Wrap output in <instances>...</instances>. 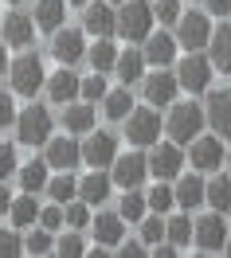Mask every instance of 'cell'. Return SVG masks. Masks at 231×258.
Instances as JSON below:
<instances>
[{
    "instance_id": "obj_1",
    "label": "cell",
    "mask_w": 231,
    "mask_h": 258,
    "mask_svg": "<svg viewBox=\"0 0 231 258\" xmlns=\"http://www.w3.org/2000/svg\"><path fill=\"white\" fill-rule=\"evenodd\" d=\"M208 125V113L204 106L196 102H172V110H168V121H165V133L177 141V145H188L192 137H200Z\"/></svg>"
},
{
    "instance_id": "obj_2",
    "label": "cell",
    "mask_w": 231,
    "mask_h": 258,
    "mask_svg": "<svg viewBox=\"0 0 231 258\" xmlns=\"http://www.w3.org/2000/svg\"><path fill=\"white\" fill-rule=\"evenodd\" d=\"M153 24H157V16H153V4L149 0H122V8H118V35L122 39L145 43Z\"/></svg>"
},
{
    "instance_id": "obj_3",
    "label": "cell",
    "mask_w": 231,
    "mask_h": 258,
    "mask_svg": "<svg viewBox=\"0 0 231 258\" xmlns=\"http://www.w3.org/2000/svg\"><path fill=\"white\" fill-rule=\"evenodd\" d=\"M212 75H215L212 59H208V55H200V51H188L181 63H177L181 90H188V94H208V90H212Z\"/></svg>"
},
{
    "instance_id": "obj_4",
    "label": "cell",
    "mask_w": 231,
    "mask_h": 258,
    "mask_svg": "<svg viewBox=\"0 0 231 258\" xmlns=\"http://www.w3.org/2000/svg\"><path fill=\"white\" fill-rule=\"evenodd\" d=\"M8 79H12V94L35 98L43 86H47V71L39 63V55H20L16 63L8 67Z\"/></svg>"
},
{
    "instance_id": "obj_5",
    "label": "cell",
    "mask_w": 231,
    "mask_h": 258,
    "mask_svg": "<svg viewBox=\"0 0 231 258\" xmlns=\"http://www.w3.org/2000/svg\"><path fill=\"white\" fill-rule=\"evenodd\" d=\"M212 16L208 12H184L181 20H177V43H181L184 51H208V43H212Z\"/></svg>"
},
{
    "instance_id": "obj_6",
    "label": "cell",
    "mask_w": 231,
    "mask_h": 258,
    "mask_svg": "<svg viewBox=\"0 0 231 258\" xmlns=\"http://www.w3.org/2000/svg\"><path fill=\"white\" fill-rule=\"evenodd\" d=\"M149 176L157 180H177L184 168V149L168 137V141H157V145H149Z\"/></svg>"
},
{
    "instance_id": "obj_7",
    "label": "cell",
    "mask_w": 231,
    "mask_h": 258,
    "mask_svg": "<svg viewBox=\"0 0 231 258\" xmlns=\"http://www.w3.org/2000/svg\"><path fill=\"white\" fill-rule=\"evenodd\" d=\"M16 137L24 145H47L51 141V113L47 106H24L16 113Z\"/></svg>"
},
{
    "instance_id": "obj_8",
    "label": "cell",
    "mask_w": 231,
    "mask_h": 258,
    "mask_svg": "<svg viewBox=\"0 0 231 258\" xmlns=\"http://www.w3.org/2000/svg\"><path fill=\"white\" fill-rule=\"evenodd\" d=\"M126 137H130V145L137 149H149L161 141V113L153 110V106H141V110H133L126 117Z\"/></svg>"
},
{
    "instance_id": "obj_9",
    "label": "cell",
    "mask_w": 231,
    "mask_h": 258,
    "mask_svg": "<svg viewBox=\"0 0 231 258\" xmlns=\"http://www.w3.org/2000/svg\"><path fill=\"white\" fill-rule=\"evenodd\" d=\"M223 161H227V153H223L219 133H212V137H204V133H200V137L188 141V164H192L196 172H219Z\"/></svg>"
},
{
    "instance_id": "obj_10",
    "label": "cell",
    "mask_w": 231,
    "mask_h": 258,
    "mask_svg": "<svg viewBox=\"0 0 231 258\" xmlns=\"http://www.w3.org/2000/svg\"><path fill=\"white\" fill-rule=\"evenodd\" d=\"M51 55L59 67H75L86 59V39L79 28H55L51 32Z\"/></svg>"
},
{
    "instance_id": "obj_11",
    "label": "cell",
    "mask_w": 231,
    "mask_h": 258,
    "mask_svg": "<svg viewBox=\"0 0 231 258\" xmlns=\"http://www.w3.org/2000/svg\"><path fill=\"white\" fill-rule=\"evenodd\" d=\"M192 242H196V250H204V254L223 250V242H227V215H223V211H208L204 219H196Z\"/></svg>"
},
{
    "instance_id": "obj_12",
    "label": "cell",
    "mask_w": 231,
    "mask_h": 258,
    "mask_svg": "<svg viewBox=\"0 0 231 258\" xmlns=\"http://www.w3.org/2000/svg\"><path fill=\"white\" fill-rule=\"evenodd\" d=\"M83 161L90 168H110L118 161V137L106 133V129H90L86 133V145H83Z\"/></svg>"
},
{
    "instance_id": "obj_13",
    "label": "cell",
    "mask_w": 231,
    "mask_h": 258,
    "mask_svg": "<svg viewBox=\"0 0 231 258\" xmlns=\"http://www.w3.org/2000/svg\"><path fill=\"white\" fill-rule=\"evenodd\" d=\"M110 168H114L110 176H114V184L122 192H126V188H141L145 176H149V157L145 153H126V157L118 153V161L110 164Z\"/></svg>"
},
{
    "instance_id": "obj_14",
    "label": "cell",
    "mask_w": 231,
    "mask_h": 258,
    "mask_svg": "<svg viewBox=\"0 0 231 258\" xmlns=\"http://www.w3.org/2000/svg\"><path fill=\"white\" fill-rule=\"evenodd\" d=\"M181 90V79L168 67H153V75H145V102L149 106H172Z\"/></svg>"
},
{
    "instance_id": "obj_15",
    "label": "cell",
    "mask_w": 231,
    "mask_h": 258,
    "mask_svg": "<svg viewBox=\"0 0 231 258\" xmlns=\"http://www.w3.org/2000/svg\"><path fill=\"white\" fill-rule=\"evenodd\" d=\"M204 113H208V125H212V133H219V137H231V86L208 90Z\"/></svg>"
},
{
    "instance_id": "obj_16",
    "label": "cell",
    "mask_w": 231,
    "mask_h": 258,
    "mask_svg": "<svg viewBox=\"0 0 231 258\" xmlns=\"http://www.w3.org/2000/svg\"><path fill=\"white\" fill-rule=\"evenodd\" d=\"M83 32L94 35V39H102V35H118V12L110 8V0H90L83 12Z\"/></svg>"
},
{
    "instance_id": "obj_17",
    "label": "cell",
    "mask_w": 231,
    "mask_h": 258,
    "mask_svg": "<svg viewBox=\"0 0 231 258\" xmlns=\"http://www.w3.org/2000/svg\"><path fill=\"white\" fill-rule=\"evenodd\" d=\"M47 164L51 168H59V172H71V168H79L83 164V145L75 141V133L71 137H51L47 141Z\"/></svg>"
},
{
    "instance_id": "obj_18",
    "label": "cell",
    "mask_w": 231,
    "mask_h": 258,
    "mask_svg": "<svg viewBox=\"0 0 231 258\" xmlns=\"http://www.w3.org/2000/svg\"><path fill=\"white\" fill-rule=\"evenodd\" d=\"M90 231H94V250H110V246H118V242L126 239V219L118 215V211H102L98 219H90Z\"/></svg>"
},
{
    "instance_id": "obj_19",
    "label": "cell",
    "mask_w": 231,
    "mask_h": 258,
    "mask_svg": "<svg viewBox=\"0 0 231 258\" xmlns=\"http://www.w3.org/2000/svg\"><path fill=\"white\" fill-rule=\"evenodd\" d=\"M177 47H181V43H177V35H168V32H149L141 55H145L149 67H172V63H177Z\"/></svg>"
},
{
    "instance_id": "obj_20",
    "label": "cell",
    "mask_w": 231,
    "mask_h": 258,
    "mask_svg": "<svg viewBox=\"0 0 231 258\" xmlns=\"http://www.w3.org/2000/svg\"><path fill=\"white\" fill-rule=\"evenodd\" d=\"M79 94H83V79H79L71 67H59V71L47 79V98L55 106H67V102H75Z\"/></svg>"
},
{
    "instance_id": "obj_21",
    "label": "cell",
    "mask_w": 231,
    "mask_h": 258,
    "mask_svg": "<svg viewBox=\"0 0 231 258\" xmlns=\"http://www.w3.org/2000/svg\"><path fill=\"white\" fill-rule=\"evenodd\" d=\"M98 121V113H94V102H83V98H75V102H67L63 106V129L67 133H75V137H83L90 133Z\"/></svg>"
},
{
    "instance_id": "obj_22",
    "label": "cell",
    "mask_w": 231,
    "mask_h": 258,
    "mask_svg": "<svg viewBox=\"0 0 231 258\" xmlns=\"http://www.w3.org/2000/svg\"><path fill=\"white\" fill-rule=\"evenodd\" d=\"M177 208L181 211H192V208H204L208 200H204V192H208V180L196 176V168L188 172V176H177Z\"/></svg>"
},
{
    "instance_id": "obj_23",
    "label": "cell",
    "mask_w": 231,
    "mask_h": 258,
    "mask_svg": "<svg viewBox=\"0 0 231 258\" xmlns=\"http://www.w3.org/2000/svg\"><path fill=\"white\" fill-rule=\"evenodd\" d=\"M35 39V16L28 12H8L4 16V43L8 47H28Z\"/></svg>"
},
{
    "instance_id": "obj_24",
    "label": "cell",
    "mask_w": 231,
    "mask_h": 258,
    "mask_svg": "<svg viewBox=\"0 0 231 258\" xmlns=\"http://www.w3.org/2000/svg\"><path fill=\"white\" fill-rule=\"evenodd\" d=\"M208 59H212L215 71L231 75V20H223L212 32V43H208Z\"/></svg>"
},
{
    "instance_id": "obj_25",
    "label": "cell",
    "mask_w": 231,
    "mask_h": 258,
    "mask_svg": "<svg viewBox=\"0 0 231 258\" xmlns=\"http://www.w3.org/2000/svg\"><path fill=\"white\" fill-rule=\"evenodd\" d=\"M110 188H114V176H106L102 168H94L90 176L79 180V200H86L90 208H98V204L110 200Z\"/></svg>"
},
{
    "instance_id": "obj_26",
    "label": "cell",
    "mask_w": 231,
    "mask_h": 258,
    "mask_svg": "<svg viewBox=\"0 0 231 258\" xmlns=\"http://www.w3.org/2000/svg\"><path fill=\"white\" fill-rule=\"evenodd\" d=\"M35 28H43V32H55V28H63L67 20V0H35Z\"/></svg>"
},
{
    "instance_id": "obj_27",
    "label": "cell",
    "mask_w": 231,
    "mask_h": 258,
    "mask_svg": "<svg viewBox=\"0 0 231 258\" xmlns=\"http://www.w3.org/2000/svg\"><path fill=\"white\" fill-rule=\"evenodd\" d=\"M47 172H51V164H47V157L43 161H28V164H20V188L24 192H47Z\"/></svg>"
},
{
    "instance_id": "obj_28",
    "label": "cell",
    "mask_w": 231,
    "mask_h": 258,
    "mask_svg": "<svg viewBox=\"0 0 231 258\" xmlns=\"http://www.w3.org/2000/svg\"><path fill=\"white\" fill-rule=\"evenodd\" d=\"M149 211V196L141 188H126V196L118 200V215L126 219V223H141Z\"/></svg>"
},
{
    "instance_id": "obj_29",
    "label": "cell",
    "mask_w": 231,
    "mask_h": 258,
    "mask_svg": "<svg viewBox=\"0 0 231 258\" xmlns=\"http://www.w3.org/2000/svg\"><path fill=\"white\" fill-rule=\"evenodd\" d=\"M204 200H208V208H212V211H223V215H227V211H231V172H227V176L215 172V176L208 180Z\"/></svg>"
},
{
    "instance_id": "obj_30",
    "label": "cell",
    "mask_w": 231,
    "mask_h": 258,
    "mask_svg": "<svg viewBox=\"0 0 231 258\" xmlns=\"http://www.w3.org/2000/svg\"><path fill=\"white\" fill-rule=\"evenodd\" d=\"M12 227H20V231H28V227L39 223V204H35V192H24L20 200H12Z\"/></svg>"
},
{
    "instance_id": "obj_31",
    "label": "cell",
    "mask_w": 231,
    "mask_h": 258,
    "mask_svg": "<svg viewBox=\"0 0 231 258\" xmlns=\"http://www.w3.org/2000/svg\"><path fill=\"white\" fill-rule=\"evenodd\" d=\"M145 55L141 51H118V63H114V71H118V79L126 82H137V79H145Z\"/></svg>"
},
{
    "instance_id": "obj_32",
    "label": "cell",
    "mask_w": 231,
    "mask_h": 258,
    "mask_svg": "<svg viewBox=\"0 0 231 258\" xmlns=\"http://www.w3.org/2000/svg\"><path fill=\"white\" fill-rule=\"evenodd\" d=\"M102 110H106V117H110V121H126V117L133 113V94H130V86H122V90H106Z\"/></svg>"
},
{
    "instance_id": "obj_33",
    "label": "cell",
    "mask_w": 231,
    "mask_h": 258,
    "mask_svg": "<svg viewBox=\"0 0 231 258\" xmlns=\"http://www.w3.org/2000/svg\"><path fill=\"white\" fill-rule=\"evenodd\" d=\"M192 235H196V223H192V215H188V211L165 219V239L172 242V246H192Z\"/></svg>"
},
{
    "instance_id": "obj_34",
    "label": "cell",
    "mask_w": 231,
    "mask_h": 258,
    "mask_svg": "<svg viewBox=\"0 0 231 258\" xmlns=\"http://www.w3.org/2000/svg\"><path fill=\"white\" fill-rule=\"evenodd\" d=\"M86 59H90V67H94L98 75L114 71V63H118V51H114V43H110V35H102L98 43H90V47H86Z\"/></svg>"
},
{
    "instance_id": "obj_35",
    "label": "cell",
    "mask_w": 231,
    "mask_h": 258,
    "mask_svg": "<svg viewBox=\"0 0 231 258\" xmlns=\"http://www.w3.org/2000/svg\"><path fill=\"white\" fill-rule=\"evenodd\" d=\"M145 196H149V211H157V215H165V211L177 208V192H172V184H168V180H157Z\"/></svg>"
},
{
    "instance_id": "obj_36",
    "label": "cell",
    "mask_w": 231,
    "mask_h": 258,
    "mask_svg": "<svg viewBox=\"0 0 231 258\" xmlns=\"http://www.w3.org/2000/svg\"><path fill=\"white\" fill-rule=\"evenodd\" d=\"M47 196L55 204H71V200H79V180L71 172H59L55 180H47Z\"/></svg>"
},
{
    "instance_id": "obj_37",
    "label": "cell",
    "mask_w": 231,
    "mask_h": 258,
    "mask_svg": "<svg viewBox=\"0 0 231 258\" xmlns=\"http://www.w3.org/2000/svg\"><path fill=\"white\" fill-rule=\"evenodd\" d=\"M63 219L71 231H86L90 227V204L86 200H71V204H63Z\"/></svg>"
},
{
    "instance_id": "obj_38",
    "label": "cell",
    "mask_w": 231,
    "mask_h": 258,
    "mask_svg": "<svg viewBox=\"0 0 231 258\" xmlns=\"http://www.w3.org/2000/svg\"><path fill=\"white\" fill-rule=\"evenodd\" d=\"M51 250H55V242H51V231H47V227L28 231V239H24V254H51Z\"/></svg>"
},
{
    "instance_id": "obj_39",
    "label": "cell",
    "mask_w": 231,
    "mask_h": 258,
    "mask_svg": "<svg viewBox=\"0 0 231 258\" xmlns=\"http://www.w3.org/2000/svg\"><path fill=\"white\" fill-rule=\"evenodd\" d=\"M141 242H145L149 250H153L157 242H165V219H161L157 211H153L149 219H141Z\"/></svg>"
},
{
    "instance_id": "obj_40",
    "label": "cell",
    "mask_w": 231,
    "mask_h": 258,
    "mask_svg": "<svg viewBox=\"0 0 231 258\" xmlns=\"http://www.w3.org/2000/svg\"><path fill=\"white\" fill-rule=\"evenodd\" d=\"M153 16H157V24H165V28H177V20L184 16L181 0H153Z\"/></svg>"
},
{
    "instance_id": "obj_41",
    "label": "cell",
    "mask_w": 231,
    "mask_h": 258,
    "mask_svg": "<svg viewBox=\"0 0 231 258\" xmlns=\"http://www.w3.org/2000/svg\"><path fill=\"white\" fill-rule=\"evenodd\" d=\"M16 254H24L20 227H16V231H0V258H16Z\"/></svg>"
},
{
    "instance_id": "obj_42",
    "label": "cell",
    "mask_w": 231,
    "mask_h": 258,
    "mask_svg": "<svg viewBox=\"0 0 231 258\" xmlns=\"http://www.w3.org/2000/svg\"><path fill=\"white\" fill-rule=\"evenodd\" d=\"M83 102H102V98H106V79H102L98 71H94V75H90V79H83Z\"/></svg>"
},
{
    "instance_id": "obj_43",
    "label": "cell",
    "mask_w": 231,
    "mask_h": 258,
    "mask_svg": "<svg viewBox=\"0 0 231 258\" xmlns=\"http://www.w3.org/2000/svg\"><path fill=\"white\" fill-rule=\"evenodd\" d=\"M39 227H47L51 235H55L59 227H67V219H63V204H51V208H39Z\"/></svg>"
},
{
    "instance_id": "obj_44",
    "label": "cell",
    "mask_w": 231,
    "mask_h": 258,
    "mask_svg": "<svg viewBox=\"0 0 231 258\" xmlns=\"http://www.w3.org/2000/svg\"><path fill=\"white\" fill-rule=\"evenodd\" d=\"M12 172H20V161H16V145L0 141V180H8Z\"/></svg>"
},
{
    "instance_id": "obj_45",
    "label": "cell",
    "mask_w": 231,
    "mask_h": 258,
    "mask_svg": "<svg viewBox=\"0 0 231 258\" xmlns=\"http://www.w3.org/2000/svg\"><path fill=\"white\" fill-rule=\"evenodd\" d=\"M55 250H59V254H86V242H83V235H79V231H71V227H67V235L59 239V246H55Z\"/></svg>"
},
{
    "instance_id": "obj_46",
    "label": "cell",
    "mask_w": 231,
    "mask_h": 258,
    "mask_svg": "<svg viewBox=\"0 0 231 258\" xmlns=\"http://www.w3.org/2000/svg\"><path fill=\"white\" fill-rule=\"evenodd\" d=\"M16 125V102H12V94L8 90H0V129Z\"/></svg>"
},
{
    "instance_id": "obj_47",
    "label": "cell",
    "mask_w": 231,
    "mask_h": 258,
    "mask_svg": "<svg viewBox=\"0 0 231 258\" xmlns=\"http://www.w3.org/2000/svg\"><path fill=\"white\" fill-rule=\"evenodd\" d=\"M114 250H118L122 258H137V254H145L149 246H145V242H133V239H122V242L114 246Z\"/></svg>"
},
{
    "instance_id": "obj_48",
    "label": "cell",
    "mask_w": 231,
    "mask_h": 258,
    "mask_svg": "<svg viewBox=\"0 0 231 258\" xmlns=\"http://www.w3.org/2000/svg\"><path fill=\"white\" fill-rule=\"evenodd\" d=\"M204 4H208V16L231 20V0H204Z\"/></svg>"
},
{
    "instance_id": "obj_49",
    "label": "cell",
    "mask_w": 231,
    "mask_h": 258,
    "mask_svg": "<svg viewBox=\"0 0 231 258\" xmlns=\"http://www.w3.org/2000/svg\"><path fill=\"white\" fill-rule=\"evenodd\" d=\"M8 211H12V192L0 184V215H8Z\"/></svg>"
},
{
    "instance_id": "obj_50",
    "label": "cell",
    "mask_w": 231,
    "mask_h": 258,
    "mask_svg": "<svg viewBox=\"0 0 231 258\" xmlns=\"http://www.w3.org/2000/svg\"><path fill=\"white\" fill-rule=\"evenodd\" d=\"M8 67H12L8 63V43H0V75H8Z\"/></svg>"
},
{
    "instance_id": "obj_51",
    "label": "cell",
    "mask_w": 231,
    "mask_h": 258,
    "mask_svg": "<svg viewBox=\"0 0 231 258\" xmlns=\"http://www.w3.org/2000/svg\"><path fill=\"white\" fill-rule=\"evenodd\" d=\"M67 4H75V8H86V4H90V0H67Z\"/></svg>"
},
{
    "instance_id": "obj_52",
    "label": "cell",
    "mask_w": 231,
    "mask_h": 258,
    "mask_svg": "<svg viewBox=\"0 0 231 258\" xmlns=\"http://www.w3.org/2000/svg\"><path fill=\"white\" fill-rule=\"evenodd\" d=\"M223 254H231V231H227V242H223Z\"/></svg>"
},
{
    "instance_id": "obj_53",
    "label": "cell",
    "mask_w": 231,
    "mask_h": 258,
    "mask_svg": "<svg viewBox=\"0 0 231 258\" xmlns=\"http://www.w3.org/2000/svg\"><path fill=\"white\" fill-rule=\"evenodd\" d=\"M227 168H231V149H227Z\"/></svg>"
},
{
    "instance_id": "obj_54",
    "label": "cell",
    "mask_w": 231,
    "mask_h": 258,
    "mask_svg": "<svg viewBox=\"0 0 231 258\" xmlns=\"http://www.w3.org/2000/svg\"><path fill=\"white\" fill-rule=\"evenodd\" d=\"M8 4H24V0H8Z\"/></svg>"
},
{
    "instance_id": "obj_55",
    "label": "cell",
    "mask_w": 231,
    "mask_h": 258,
    "mask_svg": "<svg viewBox=\"0 0 231 258\" xmlns=\"http://www.w3.org/2000/svg\"><path fill=\"white\" fill-rule=\"evenodd\" d=\"M110 4H122V0H110Z\"/></svg>"
},
{
    "instance_id": "obj_56",
    "label": "cell",
    "mask_w": 231,
    "mask_h": 258,
    "mask_svg": "<svg viewBox=\"0 0 231 258\" xmlns=\"http://www.w3.org/2000/svg\"><path fill=\"white\" fill-rule=\"evenodd\" d=\"M0 24H4V16H0Z\"/></svg>"
},
{
    "instance_id": "obj_57",
    "label": "cell",
    "mask_w": 231,
    "mask_h": 258,
    "mask_svg": "<svg viewBox=\"0 0 231 258\" xmlns=\"http://www.w3.org/2000/svg\"><path fill=\"white\" fill-rule=\"evenodd\" d=\"M227 215H231V211H227Z\"/></svg>"
}]
</instances>
